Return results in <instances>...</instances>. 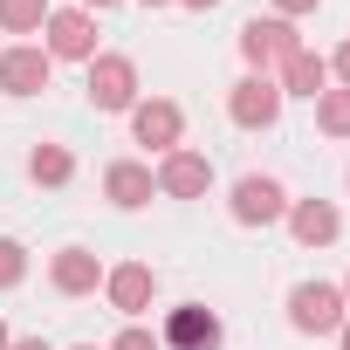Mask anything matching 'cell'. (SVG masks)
<instances>
[{"label": "cell", "mask_w": 350, "mask_h": 350, "mask_svg": "<svg viewBox=\"0 0 350 350\" xmlns=\"http://www.w3.org/2000/svg\"><path fill=\"white\" fill-rule=\"evenodd\" d=\"M343 316H350V302L336 282H295L288 288V329L295 336H336Z\"/></svg>", "instance_id": "6da1fadb"}, {"label": "cell", "mask_w": 350, "mask_h": 350, "mask_svg": "<svg viewBox=\"0 0 350 350\" xmlns=\"http://www.w3.org/2000/svg\"><path fill=\"white\" fill-rule=\"evenodd\" d=\"M227 213H234V227H275L288 213V186L275 172H241L234 193H227Z\"/></svg>", "instance_id": "7a4b0ae2"}, {"label": "cell", "mask_w": 350, "mask_h": 350, "mask_svg": "<svg viewBox=\"0 0 350 350\" xmlns=\"http://www.w3.org/2000/svg\"><path fill=\"white\" fill-rule=\"evenodd\" d=\"M295 49H302V35H295V21H282V14H254V21L241 28V62H247L254 76H275Z\"/></svg>", "instance_id": "3957f363"}, {"label": "cell", "mask_w": 350, "mask_h": 350, "mask_svg": "<svg viewBox=\"0 0 350 350\" xmlns=\"http://www.w3.org/2000/svg\"><path fill=\"white\" fill-rule=\"evenodd\" d=\"M42 49L49 62H96V14L90 8H49V28H42Z\"/></svg>", "instance_id": "277c9868"}, {"label": "cell", "mask_w": 350, "mask_h": 350, "mask_svg": "<svg viewBox=\"0 0 350 350\" xmlns=\"http://www.w3.org/2000/svg\"><path fill=\"white\" fill-rule=\"evenodd\" d=\"M83 96H90V110H131V103H137V62L117 55V49H96Z\"/></svg>", "instance_id": "5b68a950"}, {"label": "cell", "mask_w": 350, "mask_h": 350, "mask_svg": "<svg viewBox=\"0 0 350 350\" xmlns=\"http://www.w3.org/2000/svg\"><path fill=\"white\" fill-rule=\"evenodd\" d=\"M282 103H288V96L275 90V76H254V69L227 90V117H234L241 131H275V124H282Z\"/></svg>", "instance_id": "8992f818"}, {"label": "cell", "mask_w": 350, "mask_h": 350, "mask_svg": "<svg viewBox=\"0 0 350 350\" xmlns=\"http://www.w3.org/2000/svg\"><path fill=\"white\" fill-rule=\"evenodd\" d=\"M131 137L144 144V151H179V137H186V110L172 103V96H137L131 103Z\"/></svg>", "instance_id": "52a82bcc"}, {"label": "cell", "mask_w": 350, "mask_h": 350, "mask_svg": "<svg viewBox=\"0 0 350 350\" xmlns=\"http://www.w3.org/2000/svg\"><path fill=\"white\" fill-rule=\"evenodd\" d=\"M151 179H158L165 200H206V193H213V158L193 151V144H179V151H165V158H158Z\"/></svg>", "instance_id": "ba28073f"}, {"label": "cell", "mask_w": 350, "mask_h": 350, "mask_svg": "<svg viewBox=\"0 0 350 350\" xmlns=\"http://www.w3.org/2000/svg\"><path fill=\"white\" fill-rule=\"evenodd\" d=\"M103 295H110V309L117 316H144L151 309V295H158V268L151 261H117V268H103Z\"/></svg>", "instance_id": "9c48e42d"}, {"label": "cell", "mask_w": 350, "mask_h": 350, "mask_svg": "<svg viewBox=\"0 0 350 350\" xmlns=\"http://www.w3.org/2000/svg\"><path fill=\"white\" fill-rule=\"evenodd\" d=\"M49 76H55L49 49H35V42L0 49V96H42V90H49Z\"/></svg>", "instance_id": "30bf717a"}, {"label": "cell", "mask_w": 350, "mask_h": 350, "mask_svg": "<svg viewBox=\"0 0 350 350\" xmlns=\"http://www.w3.org/2000/svg\"><path fill=\"white\" fill-rule=\"evenodd\" d=\"M165 350H220L227 343V329H220V316L213 309H200V302H179L165 316V336H158Z\"/></svg>", "instance_id": "8fae6325"}, {"label": "cell", "mask_w": 350, "mask_h": 350, "mask_svg": "<svg viewBox=\"0 0 350 350\" xmlns=\"http://www.w3.org/2000/svg\"><path fill=\"white\" fill-rule=\"evenodd\" d=\"M151 193H158V179H151V165H137V158H117V165L103 172V200H110L117 213L151 206Z\"/></svg>", "instance_id": "7c38bea8"}, {"label": "cell", "mask_w": 350, "mask_h": 350, "mask_svg": "<svg viewBox=\"0 0 350 350\" xmlns=\"http://www.w3.org/2000/svg\"><path fill=\"white\" fill-rule=\"evenodd\" d=\"M282 220H288V234H295L302 247H329V241L343 234V213H336L329 200H288Z\"/></svg>", "instance_id": "4fadbf2b"}, {"label": "cell", "mask_w": 350, "mask_h": 350, "mask_svg": "<svg viewBox=\"0 0 350 350\" xmlns=\"http://www.w3.org/2000/svg\"><path fill=\"white\" fill-rule=\"evenodd\" d=\"M49 282H55V295H96V288H103V261H96L90 247H55Z\"/></svg>", "instance_id": "5bb4252c"}, {"label": "cell", "mask_w": 350, "mask_h": 350, "mask_svg": "<svg viewBox=\"0 0 350 350\" xmlns=\"http://www.w3.org/2000/svg\"><path fill=\"white\" fill-rule=\"evenodd\" d=\"M275 90H282V96H309V103H316V96L329 90V62H323L316 49H295V55L275 69Z\"/></svg>", "instance_id": "9a60e30c"}, {"label": "cell", "mask_w": 350, "mask_h": 350, "mask_svg": "<svg viewBox=\"0 0 350 350\" xmlns=\"http://www.w3.org/2000/svg\"><path fill=\"white\" fill-rule=\"evenodd\" d=\"M28 179L35 186H69L76 179V151L69 144H35L28 151Z\"/></svg>", "instance_id": "2e32d148"}, {"label": "cell", "mask_w": 350, "mask_h": 350, "mask_svg": "<svg viewBox=\"0 0 350 350\" xmlns=\"http://www.w3.org/2000/svg\"><path fill=\"white\" fill-rule=\"evenodd\" d=\"M49 0H0V35H42Z\"/></svg>", "instance_id": "e0dca14e"}, {"label": "cell", "mask_w": 350, "mask_h": 350, "mask_svg": "<svg viewBox=\"0 0 350 350\" xmlns=\"http://www.w3.org/2000/svg\"><path fill=\"white\" fill-rule=\"evenodd\" d=\"M316 131H323V137H350V90L329 83V90L316 96Z\"/></svg>", "instance_id": "ac0fdd59"}, {"label": "cell", "mask_w": 350, "mask_h": 350, "mask_svg": "<svg viewBox=\"0 0 350 350\" xmlns=\"http://www.w3.org/2000/svg\"><path fill=\"white\" fill-rule=\"evenodd\" d=\"M21 282H28V247L0 241V288H21Z\"/></svg>", "instance_id": "d6986e66"}, {"label": "cell", "mask_w": 350, "mask_h": 350, "mask_svg": "<svg viewBox=\"0 0 350 350\" xmlns=\"http://www.w3.org/2000/svg\"><path fill=\"white\" fill-rule=\"evenodd\" d=\"M103 350H165V343H158L144 323H124V329H117V343H103Z\"/></svg>", "instance_id": "ffe728a7"}, {"label": "cell", "mask_w": 350, "mask_h": 350, "mask_svg": "<svg viewBox=\"0 0 350 350\" xmlns=\"http://www.w3.org/2000/svg\"><path fill=\"white\" fill-rule=\"evenodd\" d=\"M323 62H329V83H336V90H350V42H343L336 55H323Z\"/></svg>", "instance_id": "44dd1931"}, {"label": "cell", "mask_w": 350, "mask_h": 350, "mask_svg": "<svg viewBox=\"0 0 350 350\" xmlns=\"http://www.w3.org/2000/svg\"><path fill=\"white\" fill-rule=\"evenodd\" d=\"M316 8H323V0H275V14H282V21H295V14H316Z\"/></svg>", "instance_id": "7402d4cb"}, {"label": "cell", "mask_w": 350, "mask_h": 350, "mask_svg": "<svg viewBox=\"0 0 350 350\" xmlns=\"http://www.w3.org/2000/svg\"><path fill=\"white\" fill-rule=\"evenodd\" d=\"M8 350H55V343H49V336H14Z\"/></svg>", "instance_id": "603a6c76"}, {"label": "cell", "mask_w": 350, "mask_h": 350, "mask_svg": "<svg viewBox=\"0 0 350 350\" xmlns=\"http://www.w3.org/2000/svg\"><path fill=\"white\" fill-rule=\"evenodd\" d=\"M172 8H193V14H206V8H220V0H172Z\"/></svg>", "instance_id": "cb8c5ba5"}, {"label": "cell", "mask_w": 350, "mask_h": 350, "mask_svg": "<svg viewBox=\"0 0 350 350\" xmlns=\"http://www.w3.org/2000/svg\"><path fill=\"white\" fill-rule=\"evenodd\" d=\"M76 8H90V14H103V8H117V0H76Z\"/></svg>", "instance_id": "d4e9b609"}, {"label": "cell", "mask_w": 350, "mask_h": 350, "mask_svg": "<svg viewBox=\"0 0 350 350\" xmlns=\"http://www.w3.org/2000/svg\"><path fill=\"white\" fill-rule=\"evenodd\" d=\"M336 350H350V316H343V329H336Z\"/></svg>", "instance_id": "484cf974"}, {"label": "cell", "mask_w": 350, "mask_h": 350, "mask_svg": "<svg viewBox=\"0 0 350 350\" xmlns=\"http://www.w3.org/2000/svg\"><path fill=\"white\" fill-rule=\"evenodd\" d=\"M8 343H14V336H8V323H0V350H8Z\"/></svg>", "instance_id": "4316f807"}, {"label": "cell", "mask_w": 350, "mask_h": 350, "mask_svg": "<svg viewBox=\"0 0 350 350\" xmlns=\"http://www.w3.org/2000/svg\"><path fill=\"white\" fill-rule=\"evenodd\" d=\"M336 288H343V302H350V275H343V282H336Z\"/></svg>", "instance_id": "83f0119b"}, {"label": "cell", "mask_w": 350, "mask_h": 350, "mask_svg": "<svg viewBox=\"0 0 350 350\" xmlns=\"http://www.w3.org/2000/svg\"><path fill=\"white\" fill-rule=\"evenodd\" d=\"M69 350H103V343H69Z\"/></svg>", "instance_id": "f1b7e54d"}, {"label": "cell", "mask_w": 350, "mask_h": 350, "mask_svg": "<svg viewBox=\"0 0 350 350\" xmlns=\"http://www.w3.org/2000/svg\"><path fill=\"white\" fill-rule=\"evenodd\" d=\"M144 8H172V0H144Z\"/></svg>", "instance_id": "f546056e"}]
</instances>
